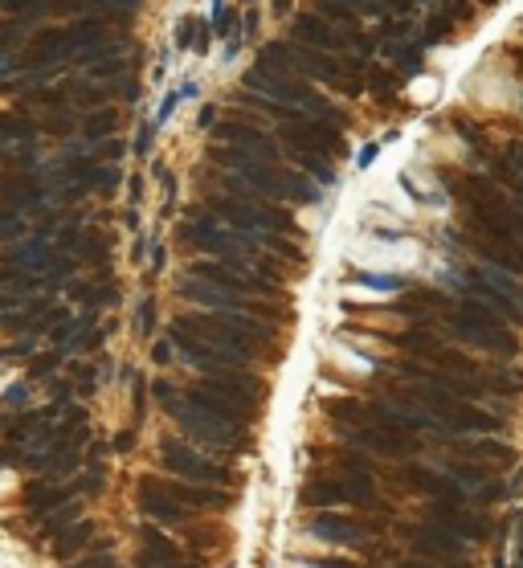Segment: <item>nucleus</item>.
<instances>
[{
    "mask_svg": "<svg viewBox=\"0 0 523 568\" xmlns=\"http://www.w3.org/2000/svg\"><path fill=\"white\" fill-rule=\"evenodd\" d=\"M409 536H413V544H417V548H421L425 556H438V560H458V556L466 552V540L454 536V532H446L441 523L409 527Z\"/></svg>",
    "mask_w": 523,
    "mask_h": 568,
    "instance_id": "obj_2",
    "label": "nucleus"
},
{
    "mask_svg": "<svg viewBox=\"0 0 523 568\" xmlns=\"http://www.w3.org/2000/svg\"><path fill=\"white\" fill-rule=\"evenodd\" d=\"M82 515V507L78 503H62V507H53L49 515H41L45 520V536H58L62 527H70V520H78Z\"/></svg>",
    "mask_w": 523,
    "mask_h": 568,
    "instance_id": "obj_9",
    "label": "nucleus"
},
{
    "mask_svg": "<svg viewBox=\"0 0 523 568\" xmlns=\"http://www.w3.org/2000/svg\"><path fill=\"white\" fill-rule=\"evenodd\" d=\"M347 499V491L335 487V483H327V487H307V495H303V503H343Z\"/></svg>",
    "mask_w": 523,
    "mask_h": 568,
    "instance_id": "obj_11",
    "label": "nucleus"
},
{
    "mask_svg": "<svg viewBox=\"0 0 523 568\" xmlns=\"http://www.w3.org/2000/svg\"><path fill=\"white\" fill-rule=\"evenodd\" d=\"M311 532L327 544H360V527L352 520H340V515H319L311 523Z\"/></svg>",
    "mask_w": 523,
    "mask_h": 568,
    "instance_id": "obj_7",
    "label": "nucleus"
},
{
    "mask_svg": "<svg viewBox=\"0 0 523 568\" xmlns=\"http://www.w3.org/2000/svg\"><path fill=\"white\" fill-rule=\"evenodd\" d=\"M405 568H438V564H421V560H405Z\"/></svg>",
    "mask_w": 523,
    "mask_h": 568,
    "instance_id": "obj_17",
    "label": "nucleus"
},
{
    "mask_svg": "<svg viewBox=\"0 0 523 568\" xmlns=\"http://www.w3.org/2000/svg\"><path fill=\"white\" fill-rule=\"evenodd\" d=\"M409 95H413V102H438V95H441V74H425V78H417L413 86H409Z\"/></svg>",
    "mask_w": 523,
    "mask_h": 568,
    "instance_id": "obj_10",
    "label": "nucleus"
},
{
    "mask_svg": "<svg viewBox=\"0 0 523 568\" xmlns=\"http://www.w3.org/2000/svg\"><path fill=\"white\" fill-rule=\"evenodd\" d=\"M319 568H360V564H347V560H315Z\"/></svg>",
    "mask_w": 523,
    "mask_h": 568,
    "instance_id": "obj_14",
    "label": "nucleus"
},
{
    "mask_svg": "<svg viewBox=\"0 0 523 568\" xmlns=\"http://www.w3.org/2000/svg\"><path fill=\"white\" fill-rule=\"evenodd\" d=\"M74 491L78 487H45V483H29V511L33 520H41V515H49L53 507H62L74 499Z\"/></svg>",
    "mask_w": 523,
    "mask_h": 568,
    "instance_id": "obj_5",
    "label": "nucleus"
},
{
    "mask_svg": "<svg viewBox=\"0 0 523 568\" xmlns=\"http://www.w3.org/2000/svg\"><path fill=\"white\" fill-rule=\"evenodd\" d=\"M139 540H144V556H139V564H163V560H180V548H176L168 536H163V532H156V527H144V532H139Z\"/></svg>",
    "mask_w": 523,
    "mask_h": 568,
    "instance_id": "obj_8",
    "label": "nucleus"
},
{
    "mask_svg": "<svg viewBox=\"0 0 523 568\" xmlns=\"http://www.w3.org/2000/svg\"><path fill=\"white\" fill-rule=\"evenodd\" d=\"M515 564L523 568V523H519V536H515Z\"/></svg>",
    "mask_w": 523,
    "mask_h": 568,
    "instance_id": "obj_15",
    "label": "nucleus"
},
{
    "mask_svg": "<svg viewBox=\"0 0 523 568\" xmlns=\"http://www.w3.org/2000/svg\"><path fill=\"white\" fill-rule=\"evenodd\" d=\"M139 568H196V564H180V560H163V564H139Z\"/></svg>",
    "mask_w": 523,
    "mask_h": 568,
    "instance_id": "obj_16",
    "label": "nucleus"
},
{
    "mask_svg": "<svg viewBox=\"0 0 523 568\" xmlns=\"http://www.w3.org/2000/svg\"><path fill=\"white\" fill-rule=\"evenodd\" d=\"M25 401H29V392L21 389V385H13V389L4 392V405H25Z\"/></svg>",
    "mask_w": 523,
    "mask_h": 568,
    "instance_id": "obj_13",
    "label": "nucleus"
},
{
    "mask_svg": "<svg viewBox=\"0 0 523 568\" xmlns=\"http://www.w3.org/2000/svg\"><path fill=\"white\" fill-rule=\"evenodd\" d=\"M65 568H119V564H114L111 552H95V556H86V560H78V564H65Z\"/></svg>",
    "mask_w": 523,
    "mask_h": 568,
    "instance_id": "obj_12",
    "label": "nucleus"
},
{
    "mask_svg": "<svg viewBox=\"0 0 523 568\" xmlns=\"http://www.w3.org/2000/svg\"><path fill=\"white\" fill-rule=\"evenodd\" d=\"M90 536H95V523H90V520L70 523V527H62V532L53 536V556H58V560H70L74 552L86 548V540H90Z\"/></svg>",
    "mask_w": 523,
    "mask_h": 568,
    "instance_id": "obj_6",
    "label": "nucleus"
},
{
    "mask_svg": "<svg viewBox=\"0 0 523 568\" xmlns=\"http://www.w3.org/2000/svg\"><path fill=\"white\" fill-rule=\"evenodd\" d=\"M160 454H163V466L184 474V478H196V483H221V478H225V471L209 466L205 458H196L193 450H184V446H176V441H163Z\"/></svg>",
    "mask_w": 523,
    "mask_h": 568,
    "instance_id": "obj_1",
    "label": "nucleus"
},
{
    "mask_svg": "<svg viewBox=\"0 0 523 568\" xmlns=\"http://www.w3.org/2000/svg\"><path fill=\"white\" fill-rule=\"evenodd\" d=\"M433 515L446 520V523H441L446 532H454V536H462V540H482V536H487V527L474 520V515H466L458 503H438V507H433Z\"/></svg>",
    "mask_w": 523,
    "mask_h": 568,
    "instance_id": "obj_4",
    "label": "nucleus"
},
{
    "mask_svg": "<svg viewBox=\"0 0 523 568\" xmlns=\"http://www.w3.org/2000/svg\"><path fill=\"white\" fill-rule=\"evenodd\" d=\"M139 507H144L151 520H163V523H184V515H188V511H184V503H180V499H172L168 491H160L151 478H144V483H139Z\"/></svg>",
    "mask_w": 523,
    "mask_h": 568,
    "instance_id": "obj_3",
    "label": "nucleus"
}]
</instances>
